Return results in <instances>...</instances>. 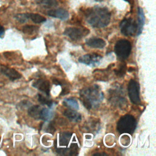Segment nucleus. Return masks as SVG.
<instances>
[{"label":"nucleus","instance_id":"4","mask_svg":"<svg viewBox=\"0 0 156 156\" xmlns=\"http://www.w3.org/2000/svg\"><path fill=\"white\" fill-rule=\"evenodd\" d=\"M132 49L131 43L124 39L119 40L115 44V52L118 58L120 60L126 59L130 55Z\"/></svg>","mask_w":156,"mask_h":156},{"label":"nucleus","instance_id":"9","mask_svg":"<svg viewBox=\"0 0 156 156\" xmlns=\"http://www.w3.org/2000/svg\"><path fill=\"white\" fill-rule=\"evenodd\" d=\"M32 86L39 90L40 91L44 93L46 96H49L50 83L48 80L41 79H38L32 83Z\"/></svg>","mask_w":156,"mask_h":156},{"label":"nucleus","instance_id":"8","mask_svg":"<svg viewBox=\"0 0 156 156\" xmlns=\"http://www.w3.org/2000/svg\"><path fill=\"white\" fill-rule=\"evenodd\" d=\"M102 57L95 53L88 54L81 56L79 58V62L89 66L94 67L98 65Z\"/></svg>","mask_w":156,"mask_h":156},{"label":"nucleus","instance_id":"2","mask_svg":"<svg viewBox=\"0 0 156 156\" xmlns=\"http://www.w3.org/2000/svg\"><path fill=\"white\" fill-rule=\"evenodd\" d=\"M80 99L87 109L98 107L103 100V93L96 85L83 88L80 91Z\"/></svg>","mask_w":156,"mask_h":156},{"label":"nucleus","instance_id":"17","mask_svg":"<svg viewBox=\"0 0 156 156\" xmlns=\"http://www.w3.org/2000/svg\"><path fill=\"white\" fill-rule=\"evenodd\" d=\"M63 103L66 107H68L69 108L74 109V110H79V106L78 104L77 101L73 98H66L63 101Z\"/></svg>","mask_w":156,"mask_h":156},{"label":"nucleus","instance_id":"22","mask_svg":"<svg viewBox=\"0 0 156 156\" xmlns=\"http://www.w3.org/2000/svg\"><path fill=\"white\" fill-rule=\"evenodd\" d=\"M14 18L20 23H25L29 20L28 13H18L15 15Z\"/></svg>","mask_w":156,"mask_h":156},{"label":"nucleus","instance_id":"14","mask_svg":"<svg viewBox=\"0 0 156 156\" xmlns=\"http://www.w3.org/2000/svg\"><path fill=\"white\" fill-rule=\"evenodd\" d=\"M138 29H137V35H140L143 30V28L145 23V16L143 10L141 7L138 9Z\"/></svg>","mask_w":156,"mask_h":156},{"label":"nucleus","instance_id":"7","mask_svg":"<svg viewBox=\"0 0 156 156\" xmlns=\"http://www.w3.org/2000/svg\"><path fill=\"white\" fill-rule=\"evenodd\" d=\"M128 94L130 101L135 104H140V88L138 83L134 80H130L128 84Z\"/></svg>","mask_w":156,"mask_h":156},{"label":"nucleus","instance_id":"13","mask_svg":"<svg viewBox=\"0 0 156 156\" xmlns=\"http://www.w3.org/2000/svg\"><path fill=\"white\" fill-rule=\"evenodd\" d=\"M63 113L67 118L73 122H77L81 120V115L74 109H66L64 110Z\"/></svg>","mask_w":156,"mask_h":156},{"label":"nucleus","instance_id":"21","mask_svg":"<svg viewBox=\"0 0 156 156\" xmlns=\"http://www.w3.org/2000/svg\"><path fill=\"white\" fill-rule=\"evenodd\" d=\"M37 96H38V100L41 104L43 105H46L49 107L50 108L53 105V102L51 99H48L47 98L43 96L41 94H38Z\"/></svg>","mask_w":156,"mask_h":156},{"label":"nucleus","instance_id":"24","mask_svg":"<svg viewBox=\"0 0 156 156\" xmlns=\"http://www.w3.org/2000/svg\"><path fill=\"white\" fill-rule=\"evenodd\" d=\"M47 131H48V132H51V133L54 132V131H55V128H54V126L52 124V123H50V124L48 125V128H47Z\"/></svg>","mask_w":156,"mask_h":156},{"label":"nucleus","instance_id":"16","mask_svg":"<svg viewBox=\"0 0 156 156\" xmlns=\"http://www.w3.org/2000/svg\"><path fill=\"white\" fill-rule=\"evenodd\" d=\"M72 133L70 132H63L59 135V144L60 146H66L70 141Z\"/></svg>","mask_w":156,"mask_h":156},{"label":"nucleus","instance_id":"10","mask_svg":"<svg viewBox=\"0 0 156 156\" xmlns=\"http://www.w3.org/2000/svg\"><path fill=\"white\" fill-rule=\"evenodd\" d=\"M47 13L49 16L58 18L62 21L66 20L69 18L68 12L63 8L50 10Z\"/></svg>","mask_w":156,"mask_h":156},{"label":"nucleus","instance_id":"23","mask_svg":"<svg viewBox=\"0 0 156 156\" xmlns=\"http://www.w3.org/2000/svg\"><path fill=\"white\" fill-rule=\"evenodd\" d=\"M126 66L125 64H122L120 65L119 68L117 70H115V72L116 75L119 76H122L126 72Z\"/></svg>","mask_w":156,"mask_h":156},{"label":"nucleus","instance_id":"1","mask_svg":"<svg viewBox=\"0 0 156 156\" xmlns=\"http://www.w3.org/2000/svg\"><path fill=\"white\" fill-rule=\"evenodd\" d=\"M87 21L93 27L102 28L107 26L111 18V13L105 7L96 6L87 9L85 13Z\"/></svg>","mask_w":156,"mask_h":156},{"label":"nucleus","instance_id":"20","mask_svg":"<svg viewBox=\"0 0 156 156\" xmlns=\"http://www.w3.org/2000/svg\"><path fill=\"white\" fill-rule=\"evenodd\" d=\"M40 4L45 8H51L56 7L58 3L55 0H40Z\"/></svg>","mask_w":156,"mask_h":156},{"label":"nucleus","instance_id":"18","mask_svg":"<svg viewBox=\"0 0 156 156\" xmlns=\"http://www.w3.org/2000/svg\"><path fill=\"white\" fill-rule=\"evenodd\" d=\"M29 19H30L35 23H41L46 21V18L38 13H28Z\"/></svg>","mask_w":156,"mask_h":156},{"label":"nucleus","instance_id":"3","mask_svg":"<svg viewBox=\"0 0 156 156\" xmlns=\"http://www.w3.org/2000/svg\"><path fill=\"white\" fill-rule=\"evenodd\" d=\"M136 127V122L134 117L130 115H126L118 121L116 130L119 133H132Z\"/></svg>","mask_w":156,"mask_h":156},{"label":"nucleus","instance_id":"15","mask_svg":"<svg viewBox=\"0 0 156 156\" xmlns=\"http://www.w3.org/2000/svg\"><path fill=\"white\" fill-rule=\"evenodd\" d=\"M54 112L50 109L47 108H41L40 112L39 119L43 121H49L53 117Z\"/></svg>","mask_w":156,"mask_h":156},{"label":"nucleus","instance_id":"12","mask_svg":"<svg viewBox=\"0 0 156 156\" xmlns=\"http://www.w3.org/2000/svg\"><path fill=\"white\" fill-rule=\"evenodd\" d=\"M86 44L88 46L93 48L102 49L105 46V41L101 38L97 37H91L86 40Z\"/></svg>","mask_w":156,"mask_h":156},{"label":"nucleus","instance_id":"25","mask_svg":"<svg viewBox=\"0 0 156 156\" xmlns=\"http://www.w3.org/2000/svg\"><path fill=\"white\" fill-rule=\"evenodd\" d=\"M5 33V30L3 26H0V38H2Z\"/></svg>","mask_w":156,"mask_h":156},{"label":"nucleus","instance_id":"5","mask_svg":"<svg viewBox=\"0 0 156 156\" xmlns=\"http://www.w3.org/2000/svg\"><path fill=\"white\" fill-rule=\"evenodd\" d=\"M138 25L132 18L123 20L120 23L121 32L125 36H132L136 33Z\"/></svg>","mask_w":156,"mask_h":156},{"label":"nucleus","instance_id":"6","mask_svg":"<svg viewBox=\"0 0 156 156\" xmlns=\"http://www.w3.org/2000/svg\"><path fill=\"white\" fill-rule=\"evenodd\" d=\"M88 33L89 30L86 28L69 27L65 29L63 35L68 37L73 40H77L84 37Z\"/></svg>","mask_w":156,"mask_h":156},{"label":"nucleus","instance_id":"19","mask_svg":"<svg viewBox=\"0 0 156 156\" xmlns=\"http://www.w3.org/2000/svg\"><path fill=\"white\" fill-rule=\"evenodd\" d=\"M39 27L37 26L33 25H26L23 27L22 30L24 34L28 35H32L36 33L38 30Z\"/></svg>","mask_w":156,"mask_h":156},{"label":"nucleus","instance_id":"26","mask_svg":"<svg viewBox=\"0 0 156 156\" xmlns=\"http://www.w3.org/2000/svg\"><path fill=\"white\" fill-rule=\"evenodd\" d=\"M95 1H97V2H101V1H102L104 0H94Z\"/></svg>","mask_w":156,"mask_h":156},{"label":"nucleus","instance_id":"11","mask_svg":"<svg viewBox=\"0 0 156 156\" xmlns=\"http://www.w3.org/2000/svg\"><path fill=\"white\" fill-rule=\"evenodd\" d=\"M1 73L7 77L10 80L13 81L21 77V74L13 68L7 66H2L1 68Z\"/></svg>","mask_w":156,"mask_h":156}]
</instances>
